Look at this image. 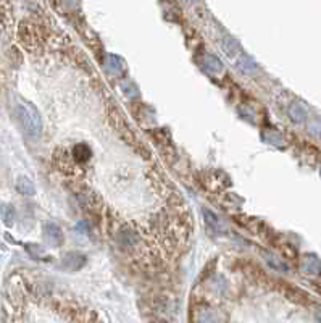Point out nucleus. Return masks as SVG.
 <instances>
[{
	"mask_svg": "<svg viewBox=\"0 0 321 323\" xmlns=\"http://www.w3.org/2000/svg\"><path fill=\"white\" fill-rule=\"evenodd\" d=\"M15 115L28 138H39L42 133V118L39 110L34 105H31V103H18L15 108Z\"/></svg>",
	"mask_w": 321,
	"mask_h": 323,
	"instance_id": "obj_1",
	"label": "nucleus"
},
{
	"mask_svg": "<svg viewBox=\"0 0 321 323\" xmlns=\"http://www.w3.org/2000/svg\"><path fill=\"white\" fill-rule=\"evenodd\" d=\"M110 118H112V123L115 125V128H117V131L120 133L121 138L129 142V144H132V142H134L132 131L129 129V126H128V121L125 118V115L121 113L120 110H113V112H110Z\"/></svg>",
	"mask_w": 321,
	"mask_h": 323,
	"instance_id": "obj_2",
	"label": "nucleus"
},
{
	"mask_svg": "<svg viewBox=\"0 0 321 323\" xmlns=\"http://www.w3.org/2000/svg\"><path fill=\"white\" fill-rule=\"evenodd\" d=\"M44 238H46V241L50 245H54V247H60L63 241H65V236H63L62 228L55 223L44 225Z\"/></svg>",
	"mask_w": 321,
	"mask_h": 323,
	"instance_id": "obj_3",
	"label": "nucleus"
},
{
	"mask_svg": "<svg viewBox=\"0 0 321 323\" xmlns=\"http://www.w3.org/2000/svg\"><path fill=\"white\" fill-rule=\"evenodd\" d=\"M84 265H86V255L81 254V252H68L63 257V262H62V267L69 271H78Z\"/></svg>",
	"mask_w": 321,
	"mask_h": 323,
	"instance_id": "obj_4",
	"label": "nucleus"
},
{
	"mask_svg": "<svg viewBox=\"0 0 321 323\" xmlns=\"http://www.w3.org/2000/svg\"><path fill=\"white\" fill-rule=\"evenodd\" d=\"M287 113H289V118H291L294 123H304L307 120V116H308V108L305 107V103L294 102V103L289 105Z\"/></svg>",
	"mask_w": 321,
	"mask_h": 323,
	"instance_id": "obj_5",
	"label": "nucleus"
},
{
	"mask_svg": "<svg viewBox=\"0 0 321 323\" xmlns=\"http://www.w3.org/2000/svg\"><path fill=\"white\" fill-rule=\"evenodd\" d=\"M286 296L291 299L292 302H297V304H310V296H308L305 291H302L299 288H294L292 284H286Z\"/></svg>",
	"mask_w": 321,
	"mask_h": 323,
	"instance_id": "obj_6",
	"label": "nucleus"
},
{
	"mask_svg": "<svg viewBox=\"0 0 321 323\" xmlns=\"http://www.w3.org/2000/svg\"><path fill=\"white\" fill-rule=\"evenodd\" d=\"M71 157L74 162H79V163H84V162H87L89 159L92 157V149L89 147L87 144H84V142H81V144H76L73 147V154H71Z\"/></svg>",
	"mask_w": 321,
	"mask_h": 323,
	"instance_id": "obj_7",
	"label": "nucleus"
},
{
	"mask_svg": "<svg viewBox=\"0 0 321 323\" xmlns=\"http://www.w3.org/2000/svg\"><path fill=\"white\" fill-rule=\"evenodd\" d=\"M16 189L23 196H34L36 194V186L28 176H20L16 179Z\"/></svg>",
	"mask_w": 321,
	"mask_h": 323,
	"instance_id": "obj_8",
	"label": "nucleus"
},
{
	"mask_svg": "<svg viewBox=\"0 0 321 323\" xmlns=\"http://www.w3.org/2000/svg\"><path fill=\"white\" fill-rule=\"evenodd\" d=\"M221 49H223V52L226 54L229 58H234V57H237L239 55V50H241V47H239V44H237L233 37H229V36H226L221 41Z\"/></svg>",
	"mask_w": 321,
	"mask_h": 323,
	"instance_id": "obj_9",
	"label": "nucleus"
},
{
	"mask_svg": "<svg viewBox=\"0 0 321 323\" xmlns=\"http://www.w3.org/2000/svg\"><path fill=\"white\" fill-rule=\"evenodd\" d=\"M203 217H205V222H207L208 228H210L211 231H215V233L223 231V223H221V220L218 218L211 210L205 209V210H203Z\"/></svg>",
	"mask_w": 321,
	"mask_h": 323,
	"instance_id": "obj_10",
	"label": "nucleus"
},
{
	"mask_svg": "<svg viewBox=\"0 0 321 323\" xmlns=\"http://www.w3.org/2000/svg\"><path fill=\"white\" fill-rule=\"evenodd\" d=\"M302 267L310 275H318L320 273V258L317 255H307Z\"/></svg>",
	"mask_w": 321,
	"mask_h": 323,
	"instance_id": "obj_11",
	"label": "nucleus"
},
{
	"mask_svg": "<svg viewBox=\"0 0 321 323\" xmlns=\"http://www.w3.org/2000/svg\"><path fill=\"white\" fill-rule=\"evenodd\" d=\"M0 217H2V222L7 225V226H11L15 223V209L8 204H3L0 207Z\"/></svg>",
	"mask_w": 321,
	"mask_h": 323,
	"instance_id": "obj_12",
	"label": "nucleus"
},
{
	"mask_svg": "<svg viewBox=\"0 0 321 323\" xmlns=\"http://www.w3.org/2000/svg\"><path fill=\"white\" fill-rule=\"evenodd\" d=\"M237 68H239L242 73L250 75V73H254V71H257V65L254 63V60L250 57L242 55L239 60H237Z\"/></svg>",
	"mask_w": 321,
	"mask_h": 323,
	"instance_id": "obj_13",
	"label": "nucleus"
},
{
	"mask_svg": "<svg viewBox=\"0 0 321 323\" xmlns=\"http://www.w3.org/2000/svg\"><path fill=\"white\" fill-rule=\"evenodd\" d=\"M261 139L266 142V144H281L282 142V136L276 131V129H265V131L261 133Z\"/></svg>",
	"mask_w": 321,
	"mask_h": 323,
	"instance_id": "obj_14",
	"label": "nucleus"
},
{
	"mask_svg": "<svg viewBox=\"0 0 321 323\" xmlns=\"http://www.w3.org/2000/svg\"><path fill=\"white\" fill-rule=\"evenodd\" d=\"M203 67L208 68L210 71H221L223 70V63L218 60L215 55H205L203 58Z\"/></svg>",
	"mask_w": 321,
	"mask_h": 323,
	"instance_id": "obj_15",
	"label": "nucleus"
},
{
	"mask_svg": "<svg viewBox=\"0 0 321 323\" xmlns=\"http://www.w3.org/2000/svg\"><path fill=\"white\" fill-rule=\"evenodd\" d=\"M188 2H189V3H191V2H194V0H188Z\"/></svg>",
	"mask_w": 321,
	"mask_h": 323,
	"instance_id": "obj_16",
	"label": "nucleus"
}]
</instances>
